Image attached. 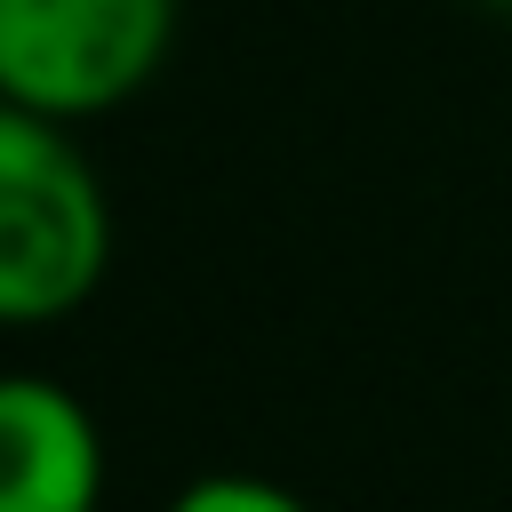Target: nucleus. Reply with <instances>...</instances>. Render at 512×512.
<instances>
[{
  "label": "nucleus",
  "instance_id": "f257e3e1",
  "mask_svg": "<svg viewBox=\"0 0 512 512\" xmlns=\"http://www.w3.org/2000/svg\"><path fill=\"white\" fill-rule=\"evenodd\" d=\"M112 208L64 120L0 96V328H48L96 296Z\"/></svg>",
  "mask_w": 512,
  "mask_h": 512
},
{
  "label": "nucleus",
  "instance_id": "f03ea898",
  "mask_svg": "<svg viewBox=\"0 0 512 512\" xmlns=\"http://www.w3.org/2000/svg\"><path fill=\"white\" fill-rule=\"evenodd\" d=\"M176 40V0H0V96L40 120L128 104Z\"/></svg>",
  "mask_w": 512,
  "mask_h": 512
},
{
  "label": "nucleus",
  "instance_id": "7ed1b4c3",
  "mask_svg": "<svg viewBox=\"0 0 512 512\" xmlns=\"http://www.w3.org/2000/svg\"><path fill=\"white\" fill-rule=\"evenodd\" d=\"M104 432L88 400L56 376H0V512H96Z\"/></svg>",
  "mask_w": 512,
  "mask_h": 512
},
{
  "label": "nucleus",
  "instance_id": "20e7f679",
  "mask_svg": "<svg viewBox=\"0 0 512 512\" xmlns=\"http://www.w3.org/2000/svg\"><path fill=\"white\" fill-rule=\"evenodd\" d=\"M168 512H312V504L264 472H200L168 496Z\"/></svg>",
  "mask_w": 512,
  "mask_h": 512
},
{
  "label": "nucleus",
  "instance_id": "39448f33",
  "mask_svg": "<svg viewBox=\"0 0 512 512\" xmlns=\"http://www.w3.org/2000/svg\"><path fill=\"white\" fill-rule=\"evenodd\" d=\"M480 8H496V16H512V0H480Z\"/></svg>",
  "mask_w": 512,
  "mask_h": 512
}]
</instances>
